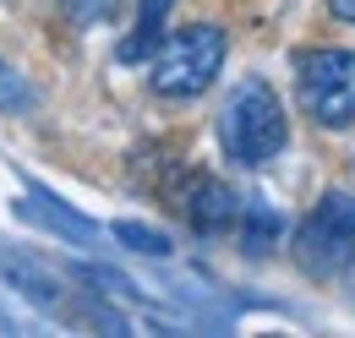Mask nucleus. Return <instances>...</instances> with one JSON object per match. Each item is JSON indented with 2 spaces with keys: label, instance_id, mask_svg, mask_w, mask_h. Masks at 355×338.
<instances>
[{
  "label": "nucleus",
  "instance_id": "obj_1",
  "mask_svg": "<svg viewBox=\"0 0 355 338\" xmlns=\"http://www.w3.org/2000/svg\"><path fill=\"white\" fill-rule=\"evenodd\" d=\"M290 142V121L284 104L263 77H241L230 87V98L219 104V148L224 159H235L241 169H257L268 159H279Z\"/></svg>",
  "mask_w": 355,
  "mask_h": 338
},
{
  "label": "nucleus",
  "instance_id": "obj_2",
  "mask_svg": "<svg viewBox=\"0 0 355 338\" xmlns=\"http://www.w3.org/2000/svg\"><path fill=\"white\" fill-rule=\"evenodd\" d=\"M224 33L197 22V28H180L170 39H159V49L148 55V87L159 98H197L202 87H214L224 66Z\"/></svg>",
  "mask_w": 355,
  "mask_h": 338
},
{
  "label": "nucleus",
  "instance_id": "obj_3",
  "mask_svg": "<svg viewBox=\"0 0 355 338\" xmlns=\"http://www.w3.org/2000/svg\"><path fill=\"white\" fill-rule=\"evenodd\" d=\"M295 98L317 126L345 131L355 121V49H306V55H295Z\"/></svg>",
  "mask_w": 355,
  "mask_h": 338
},
{
  "label": "nucleus",
  "instance_id": "obj_4",
  "mask_svg": "<svg viewBox=\"0 0 355 338\" xmlns=\"http://www.w3.org/2000/svg\"><path fill=\"white\" fill-rule=\"evenodd\" d=\"M290 256H295V267H301L306 278H334V273L350 262L355 256V197L350 191H328V197L301 218Z\"/></svg>",
  "mask_w": 355,
  "mask_h": 338
},
{
  "label": "nucleus",
  "instance_id": "obj_5",
  "mask_svg": "<svg viewBox=\"0 0 355 338\" xmlns=\"http://www.w3.org/2000/svg\"><path fill=\"white\" fill-rule=\"evenodd\" d=\"M241 197L214 180V175H191L186 186H180V213H186V224L197 229V235H224V229H235L241 224Z\"/></svg>",
  "mask_w": 355,
  "mask_h": 338
},
{
  "label": "nucleus",
  "instance_id": "obj_6",
  "mask_svg": "<svg viewBox=\"0 0 355 338\" xmlns=\"http://www.w3.org/2000/svg\"><path fill=\"white\" fill-rule=\"evenodd\" d=\"M279 235H284V224H279V213L268 202H246L241 208V246H246V256H268L279 246Z\"/></svg>",
  "mask_w": 355,
  "mask_h": 338
},
{
  "label": "nucleus",
  "instance_id": "obj_7",
  "mask_svg": "<svg viewBox=\"0 0 355 338\" xmlns=\"http://www.w3.org/2000/svg\"><path fill=\"white\" fill-rule=\"evenodd\" d=\"M170 6H175V0H142L132 39L121 44V60H148V55L159 49V39H164V11H170Z\"/></svg>",
  "mask_w": 355,
  "mask_h": 338
},
{
  "label": "nucleus",
  "instance_id": "obj_8",
  "mask_svg": "<svg viewBox=\"0 0 355 338\" xmlns=\"http://www.w3.org/2000/svg\"><path fill=\"white\" fill-rule=\"evenodd\" d=\"M115 240H126L132 251H142V256H170V235H159V229H148V224H115Z\"/></svg>",
  "mask_w": 355,
  "mask_h": 338
},
{
  "label": "nucleus",
  "instance_id": "obj_9",
  "mask_svg": "<svg viewBox=\"0 0 355 338\" xmlns=\"http://www.w3.org/2000/svg\"><path fill=\"white\" fill-rule=\"evenodd\" d=\"M28 104H33V87H28L11 66H6V60H0V109H6V115H22Z\"/></svg>",
  "mask_w": 355,
  "mask_h": 338
},
{
  "label": "nucleus",
  "instance_id": "obj_10",
  "mask_svg": "<svg viewBox=\"0 0 355 338\" xmlns=\"http://www.w3.org/2000/svg\"><path fill=\"white\" fill-rule=\"evenodd\" d=\"M328 11H334L339 22H350V28H355V0H328Z\"/></svg>",
  "mask_w": 355,
  "mask_h": 338
},
{
  "label": "nucleus",
  "instance_id": "obj_11",
  "mask_svg": "<svg viewBox=\"0 0 355 338\" xmlns=\"http://www.w3.org/2000/svg\"><path fill=\"white\" fill-rule=\"evenodd\" d=\"M350 290H355V273H350Z\"/></svg>",
  "mask_w": 355,
  "mask_h": 338
}]
</instances>
